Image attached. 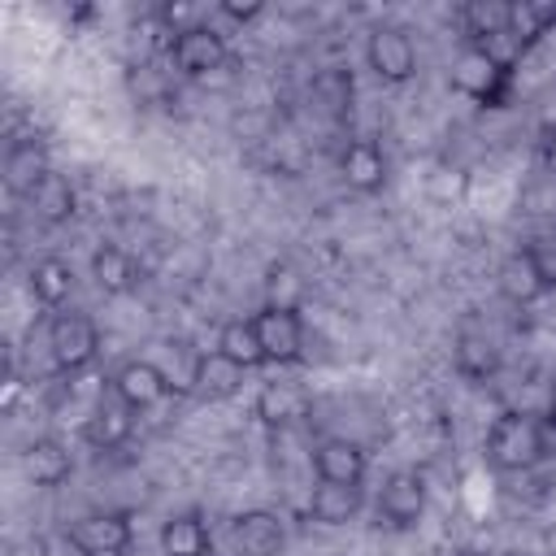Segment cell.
Wrapping results in <instances>:
<instances>
[{"label": "cell", "instance_id": "obj_1", "mask_svg": "<svg viewBox=\"0 0 556 556\" xmlns=\"http://www.w3.org/2000/svg\"><path fill=\"white\" fill-rule=\"evenodd\" d=\"M486 456L495 469L504 473H521V469H534L543 456H547V426L534 421L530 413H500L486 430Z\"/></svg>", "mask_w": 556, "mask_h": 556}, {"label": "cell", "instance_id": "obj_2", "mask_svg": "<svg viewBox=\"0 0 556 556\" xmlns=\"http://www.w3.org/2000/svg\"><path fill=\"white\" fill-rule=\"evenodd\" d=\"M452 87H456L460 96L478 100V104L500 109V100H504V91H508V70H504L482 43H469V48H460L456 61H452Z\"/></svg>", "mask_w": 556, "mask_h": 556}, {"label": "cell", "instance_id": "obj_3", "mask_svg": "<svg viewBox=\"0 0 556 556\" xmlns=\"http://www.w3.org/2000/svg\"><path fill=\"white\" fill-rule=\"evenodd\" d=\"M48 352H52V365L61 374H78L96 361L100 352V330L87 313H56L48 321Z\"/></svg>", "mask_w": 556, "mask_h": 556}, {"label": "cell", "instance_id": "obj_4", "mask_svg": "<svg viewBox=\"0 0 556 556\" xmlns=\"http://www.w3.org/2000/svg\"><path fill=\"white\" fill-rule=\"evenodd\" d=\"M65 539L91 556V552H126L130 539H135V526H130V513L122 508H100V513H83L78 521H70Z\"/></svg>", "mask_w": 556, "mask_h": 556}, {"label": "cell", "instance_id": "obj_5", "mask_svg": "<svg viewBox=\"0 0 556 556\" xmlns=\"http://www.w3.org/2000/svg\"><path fill=\"white\" fill-rule=\"evenodd\" d=\"M365 61L382 83H408L417 70V48L404 26H374L365 43Z\"/></svg>", "mask_w": 556, "mask_h": 556}, {"label": "cell", "instance_id": "obj_6", "mask_svg": "<svg viewBox=\"0 0 556 556\" xmlns=\"http://www.w3.org/2000/svg\"><path fill=\"white\" fill-rule=\"evenodd\" d=\"M169 52H174L178 74H187V78H204V83H208L213 70H226V65H230L226 39H222L213 26H191V30L174 35Z\"/></svg>", "mask_w": 556, "mask_h": 556}, {"label": "cell", "instance_id": "obj_7", "mask_svg": "<svg viewBox=\"0 0 556 556\" xmlns=\"http://www.w3.org/2000/svg\"><path fill=\"white\" fill-rule=\"evenodd\" d=\"M426 513V478L413 473V469H395L387 473L382 491H378V521L395 526V530H408L417 526Z\"/></svg>", "mask_w": 556, "mask_h": 556}, {"label": "cell", "instance_id": "obj_8", "mask_svg": "<svg viewBox=\"0 0 556 556\" xmlns=\"http://www.w3.org/2000/svg\"><path fill=\"white\" fill-rule=\"evenodd\" d=\"M130 430H135V408L117 391H100L96 404L83 417V439L91 447H104L109 452V447H122L130 439Z\"/></svg>", "mask_w": 556, "mask_h": 556}, {"label": "cell", "instance_id": "obj_9", "mask_svg": "<svg viewBox=\"0 0 556 556\" xmlns=\"http://www.w3.org/2000/svg\"><path fill=\"white\" fill-rule=\"evenodd\" d=\"M230 534H235V543H239L243 556H278L282 543H287L282 517L269 513V508H248V513H239V517L230 521Z\"/></svg>", "mask_w": 556, "mask_h": 556}, {"label": "cell", "instance_id": "obj_10", "mask_svg": "<svg viewBox=\"0 0 556 556\" xmlns=\"http://www.w3.org/2000/svg\"><path fill=\"white\" fill-rule=\"evenodd\" d=\"M252 321H256V334H261V348H265V356H269V361H278V365L300 361V348H304V326H300V313L261 308Z\"/></svg>", "mask_w": 556, "mask_h": 556}, {"label": "cell", "instance_id": "obj_11", "mask_svg": "<svg viewBox=\"0 0 556 556\" xmlns=\"http://www.w3.org/2000/svg\"><path fill=\"white\" fill-rule=\"evenodd\" d=\"M113 391H117L135 413H143V408H156V404L169 395V382H165V374H161L156 361H126V365L113 374Z\"/></svg>", "mask_w": 556, "mask_h": 556}, {"label": "cell", "instance_id": "obj_12", "mask_svg": "<svg viewBox=\"0 0 556 556\" xmlns=\"http://www.w3.org/2000/svg\"><path fill=\"white\" fill-rule=\"evenodd\" d=\"M313 465H317L321 482H348V486H361L365 469H369L361 443H352V439H321L313 452Z\"/></svg>", "mask_w": 556, "mask_h": 556}, {"label": "cell", "instance_id": "obj_13", "mask_svg": "<svg viewBox=\"0 0 556 556\" xmlns=\"http://www.w3.org/2000/svg\"><path fill=\"white\" fill-rule=\"evenodd\" d=\"M43 174H52L48 148L39 139H13L9 143V156H4V182H9V191L13 195H30L43 182Z\"/></svg>", "mask_w": 556, "mask_h": 556}, {"label": "cell", "instance_id": "obj_14", "mask_svg": "<svg viewBox=\"0 0 556 556\" xmlns=\"http://www.w3.org/2000/svg\"><path fill=\"white\" fill-rule=\"evenodd\" d=\"M339 169H343L348 187L361 191V195H374V191H382V182H387V156H382V148H378L374 139L348 143L343 156H339Z\"/></svg>", "mask_w": 556, "mask_h": 556}, {"label": "cell", "instance_id": "obj_15", "mask_svg": "<svg viewBox=\"0 0 556 556\" xmlns=\"http://www.w3.org/2000/svg\"><path fill=\"white\" fill-rule=\"evenodd\" d=\"M495 282H500V295H504V300H513V304H534V300L547 291V282H543V274H539V265H534L530 248L508 252V256L500 261Z\"/></svg>", "mask_w": 556, "mask_h": 556}, {"label": "cell", "instance_id": "obj_16", "mask_svg": "<svg viewBox=\"0 0 556 556\" xmlns=\"http://www.w3.org/2000/svg\"><path fill=\"white\" fill-rule=\"evenodd\" d=\"M22 469H26V478L35 482V486H61L70 473H74V456H70V447L65 443H56V439H35L26 452H22Z\"/></svg>", "mask_w": 556, "mask_h": 556}, {"label": "cell", "instance_id": "obj_17", "mask_svg": "<svg viewBox=\"0 0 556 556\" xmlns=\"http://www.w3.org/2000/svg\"><path fill=\"white\" fill-rule=\"evenodd\" d=\"M256 417H261L265 426H278V430L304 421V417H308V395H304V387H295V382H265L261 395H256Z\"/></svg>", "mask_w": 556, "mask_h": 556}, {"label": "cell", "instance_id": "obj_18", "mask_svg": "<svg viewBox=\"0 0 556 556\" xmlns=\"http://www.w3.org/2000/svg\"><path fill=\"white\" fill-rule=\"evenodd\" d=\"M30 200V208H35V217L43 222V226H61V222H70L74 213H78V191H74V182L65 178V174H43V182L26 195Z\"/></svg>", "mask_w": 556, "mask_h": 556}, {"label": "cell", "instance_id": "obj_19", "mask_svg": "<svg viewBox=\"0 0 556 556\" xmlns=\"http://www.w3.org/2000/svg\"><path fill=\"white\" fill-rule=\"evenodd\" d=\"M208 543H213V530L195 508L178 513L161 526V552L165 556H208Z\"/></svg>", "mask_w": 556, "mask_h": 556}, {"label": "cell", "instance_id": "obj_20", "mask_svg": "<svg viewBox=\"0 0 556 556\" xmlns=\"http://www.w3.org/2000/svg\"><path fill=\"white\" fill-rule=\"evenodd\" d=\"M217 352L230 356L239 369H261L269 356L261 348V334H256V321L252 317H235L217 330Z\"/></svg>", "mask_w": 556, "mask_h": 556}, {"label": "cell", "instance_id": "obj_21", "mask_svg": "<svg viewBox=\"0 0 556 556\" xmlns=\"http://www.w3.org/2000/svg\"><path fill=\"white\" fill-rule=\"evenodd\" d=\"M243 374L230 356H222L217 348L213 352H200V369H195V395L204 400H230L239 387H243Z\"/></svg>", "mask_w": 556, "mask_h": 556}, {"label": "cell", "instance_id": "obj_22", "mask_svg": "<svg viewBox=\"0 0 556 556\" xmlns=\"http://www.w3.org/2000/svg\"><path fill=\"white\" fill-rule=\"evenodd\" d=\"M91 278H96V287H100L104 295H126V291L135 287L139 269H135V256H130V252L104 243V248H96V256H91Z\"/></svg>", "mask_w": 556, "mask_h": 556}, {"label": "cell", "instance_id": "obj_23", "mask_svg": "<svg viewBox=\"0 0 556 556\" xmlns=\"http://www.w3.org/2000/svg\"><path fill=\"white\" fill-rule=\"evenodd\" d=\"M552 26H556V0H508V35L521 48H530Z\"/></svg>", "mask_w": 556, "mask_h": 556}, {"label": "cell", "instance_id": "obj_24", "mask_svg": "<svg viewBox=\"0 0 556 556\" xmlns=\"http://www.w3.org/2000/svg\"><path fill=\"white\" fill-rule=\"evenodd\" d=\"M313 517L321 526H348L356 513H361V486H348V482H321L313 491Z\"/></svg>", "mask_w": 556, "mask_h": 556}, {"label": "cell", "instance_id": "obj_25", "mask_svg": "<svg viewBox=\"0 0 556 556\" xmlns=\"http://www.w3.org/2000/svg\"><path fill=\"white\" fill-rule=\"evenodd\" d=\"M70 291H74V269H70L61 256H48V261H39V265L30 269V295H35L39 304L61 308V304L70 300Z\"/></svg>", "mask_w": 556, "mask_h": 556}, {"label": "cell", "instance_id": "obj_26", "mask_svg": "<svg viewBox=\"0 0 556 556\" xmlns=\"http://www.w3.org/2000/svg\"><path fill=\"white\" fill-rule=\"evenodd\" d=\"M460 22L473 43H491V39L508 35V0H469L460 9Z\"/></svg>", "mask_w": 556, "mask_h": 556}, {"label": "cell", "instance_id": "obj_27", "mask_svg": "<svg viewBox=\"0 0 556 556\" xmlns=\"http://www.w3.org/2000/svg\"><path fill=\"white\" fill-rule=\"evenodd\" d=\"M304 304V278L295 265L274 261L265 269V308H282V313H300Z\"/></svg>", "mask_w": 556, "mask_h": 556}, {"label": "cell", "instance_id": "obj_28", "mask_svg": "<svg viewBox=\"0 0 556 556\" xmlns=\"http://www.w3.org/2000/svg\"><path fill=\"white\" fill-rule=\"evenodd\" d=\"M495 365H500L495 343H491L486 334H473V330L465 326L460 339H456V369H460L465 378H486V374H495Z\"/></svg>", "mask_w": 556, "mask_h": 556}, {"label": "cell", "instance_id": "obj_29", "mask_svg": "<svg viewBox=\"0 0 556 556\" xmlns=\"http://www.w3.org/2000/svg\"><path fill=\"white\" fill-rule=\"evenodd\" d=\"M313 96L330 109V113H348L352 104V74L348 70H326L313 78Z\"/></svg>", "mask_w": 556, "mask_h": 556}, {"label": "cell", "instance_id": "obj_30", "mask_svg": "<svg viewBox=\"0 0 556 556\" xmlns=\"http://www.w3.org/2000/svg\"><path fill=\"white\" fill-rule=\"evenodd\" d=\"M156 17H161V26H169L174 35H182V30L195 26V4H187V0H165V4L156 9Z\"/></svg>", "mask_w": 556, "mask_h": 556}, {"label": "cell", "instance_id": "obj_31", "mask_svg": "<svg viewBox=\"0 0 556 556\" xmlns=\"http://www.w3.org/2000/svg\"><path fill=\"white\" fill-rule=\"evenodd\" d=\"M530 256H534V265H539L543 282H547V291H552V287H556V243H534V248H530Z\"/></svg>", "mask_w": 556, "mask_h": 556}, {"label": "cell", "instance_id": "obj_32", "mask_svg": "<svg viewBox=\"0 0 556 556\" xmlns=\"http://www.w3.org/2000/svg\"><path fill=\"white\" fill-rule=\"evenodd\" d=\"M222 13H226L230 22H252V17L265 13V4H261V0H222Z\"/></svg>", "mask_w": 556, "mask_h": 556}, {"label": "cell", "instance_id": "obj_33", "mask_svg": "<svg viewBox=\"0 0 556 556\" xmlns=\"http://www.w3.org/2000/svg\"><path fill=\"white\" fill-rule=\"evenodd\" d=\"M460 191H465V174H460V169H439L434 195H460Z\"/></svg>", "mask_w": 556, "mask_h": 556}, {"label": "cell", "instance_id": "obj_34", "mask_svg": "<svg viewBox=\"0 0 556 556\" xmlns=\"http://www.w3.org/2000/svg\"><path fill=\"white\" fill-rule=\"evenodd\" d=\"M543 165H547V174H556V130L543 139Z\"/></svg>", "mask_w": 556, "mask_h": 556}, {"label": "cell", "instance_id": "obj_35", "mask_svg": "<svg viewBox=\"0 0 556 556\" xmlns=\"http://www.w3.org/2000/svg\"><path fill=\"white\" fill-rule=\"evenodd\" d=\"M543 426H547V434H556V387H552V395H547V413H543Z\"/></svg>", "mask_w": 556, "mask_h": 556}, {"label": "cell", "instance_id": "obj_36", "mask_svg": "<svg viewBox=\"0 0 556 556\" xmlns=\"http://www.w3.org/2000/svg\"><path fill=\"white\" fill-rule=\"evenodd\" d=\"M460 556H486V552H478V547H465V552H460Z\"/></svg>", "mask_w": 556, "mask_h": 556}, {"label": "cell", "instance_id": "obj_37", "mask_svg": "<svg viewBox=\"0 0 556 556\" xmlns=\"http://www.w3.org/2000/svg\"><path fill=\"white\" fill-rule=\"evenodd\" d=\"M91 556H126V552H91Z\"/></svg>", "mask_w": 556, "mask_h": 556}, {"label": "cell", "instance_id": "obj_38", "mask_svg": "<svg viewBox=\"0 0 556 556\" xmlns=\"http://www.w3.org/2000/svg\"><path fill=\"white\" fill-rule=\"evenodd\" d=\"M504 556H530V552H504Z\"/></svg>", "mask_w": 556, "mask_h": 556}]
</instances>
